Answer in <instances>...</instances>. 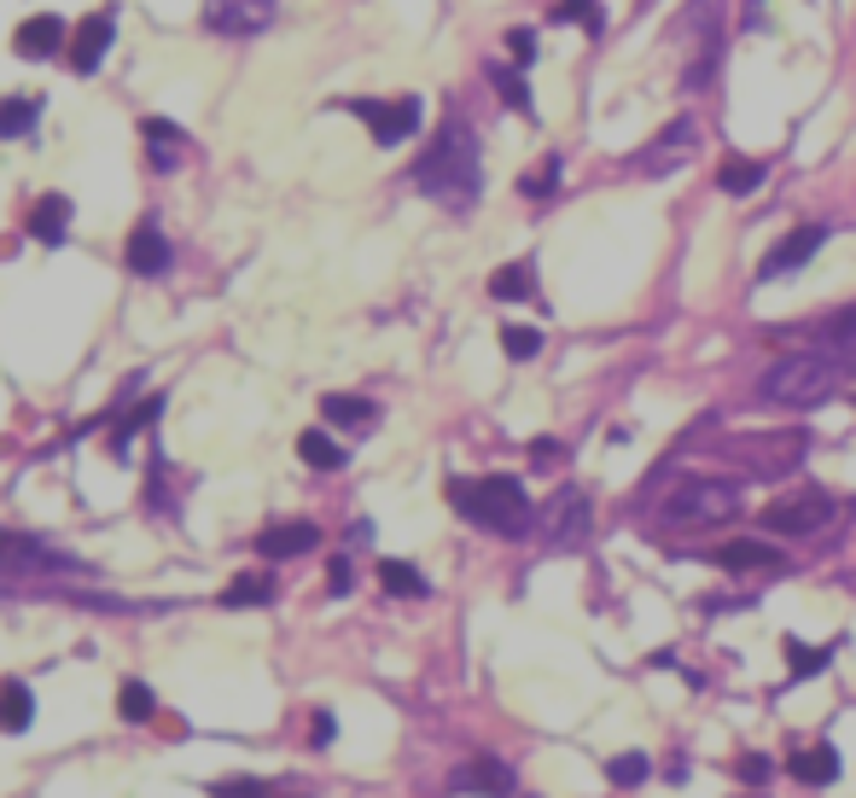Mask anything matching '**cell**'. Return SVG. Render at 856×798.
<instances>
[{
	"label": "cell",
	"mask_w": 856,
	"mask_h": 798,
	"mask_svg": "<svg viewBox=\"0 0 856 798\" xmlns=\"http://www.w3.org/2000/svg\"><path fill=\"white\" fill-rule=\"evenodd\" d=\"M839 373L845 368L827 350H798V356H781V362L758 379V397L775 402V408H821L839 391Z\"/></svg>",
	"instance_id": "277c9868"
},
{
	"label": "cell",
	"mask_w": 856,
	"mask_h": 798,
	"mask_svg": "<svg viewBox=\"0 0 856 798\" xmlns=\"http://www.w3.org/2000/svg\"><path fill=\"white\" fill-rule=\"evenodd\" d=\"M804 449H810V437L804 431H769V437H735L729 444V455L740 460L746 473H758V478H787L798 460H804Z\"/></svg>",
	"instance_id": "8992f818"
},
{
	"label": "cell",
	"mask_w": 856,
	"mask_h": 798,
	"mask_svg": "<svg viewBox=\"0 0 856 798\" xmlns=\"http://www.w3.org/2000/svg\"><path fill=\"white\" fill-rule=\"evenodd\" d=\"M554 175H560V164L548 158V164H542V169L531 175V182H518V187H525V193H548V187H554Z\"/></svg>",
	"instance_id": "f35d334b"
},
{
	"label": "cell",
	"mask_w": 856,
	"mask_h": 798,
	"mask_svg": "<svg viewBox=\"0 0 856 798\" xmlns=\"http://www.w3.org/2000/svg\"><path fill=\"white\" fill-rule=\"evenodd\" d=\"M379 583H385V595H402V601H420L426 595V577L414 572L408 559H379Z\"/></svg>",
	"instance_id": "4316f807"
},
{
	"label": "cell",
	"mask_w": 856,
	"mask_h": 798,
	"mask_svg": "<svg viewBox=\"0 0 856 798\" xmlns=\"http://www.w3.org/2000/svg\"><path fill=\"white\" fill-rule=\"evenodd\" d=\"M542 536H548L554 548H577L588 536V496L583 490H560L542 513Z\"/></svg>",
	"instance_id": "30bf717a"
},
{
	"label": "cell",
	"mask_w": 856,
	"mask_h": 798,
	"mask_svg": "<svg viewBox=\"0 0 856 798\" xmlns=\"http://www.w3.org/2000/svg\"><path fill=\"white\" fill-rule=\"evenodd\" d=\"M507 47H513V59H518V65H531V59H536V36H531V30H513Z\"/></svg>",
	"instance_id": "74e56055"
},
{
	"label": "cell",
	"mask_w": 856,
	"mask_h": 798,
	"mask_svg": "<svg viewBox=\"0 0 856 798\" xmlns=\"http://www.w3.org/2000/svg\"><path fill=\"white\" fill-rule=\"evenodd\" d=\"M309 740H315V746H332V717H327V711H315V729H309Z\"/></svg>",
	"instance_id": "60d3db41"
},
{
	"label": "cell",
	"mask_w": 856,
	"mask_h": 798,
	"mask_svg": "<svg viewBox=\"0 0 856 798\" xmlns=\"http://www.w3.org/2000/svg\"><path fill=\"white\" fill-rule=\"evenodd\" d=\"M489 82H496V94L507 99V106H518V111H531V94H525V82H518L513 70H489Z\"/></svg>",
	"instance_id": "836d02e7"
},
{
	"label": "cell",
	"mask_w": 856,
	"mask_h": 798,
	"mask_svg": "<svg viewBox=\"0 0 856 798\" xmlns=\"http://www.w3.org/2000/svg\"><path fill=\"white\" fill-rule=\"evenodd\" d=\"M315 543H321V531L309 519H292V525H269L263 536H256V554H263V559H298Z\"/></svg>",
	"instance_id": "2e32d148"
},
{
	"label": "cell",
	"mask_w": 856,
	"mask_h": 798,
	"mask_svg": "<svg viewBox=\"0 0 856 798\" xmlns=\"http://www.w3.org/2000/svg\"><path fill=\"white\" fill-rule=\"evenodd\" d=\"M274 601V577L251 572V577H233V588H222V606H269Z\"/></svg>",
	"instance_id": "f1b7e54d"
},
{
	"label": "cell",
	"mask_w": 856,
	"mask_h": 798,
	"mask_svg": "<svg viewBox=\"0 0 856 798\" xmlns=\"http://www.w3.org/2000/svg\"><path fill=\"white\" fill-rule=\"evenodd\" d=\"M111 30H117L111 12H94V18H82V23L70 30V70H76V76L99 70V59H106V47H111Z\"/></svg>",
	"instance_id": "7c38bea8"
},
{
	"label": "cell",
	"mask_w": 856,
	"mask_h": 798,
	"mask_svg": "<svg viewBox=\"0 0 856 798\" xmlns=\"http://www.w3.org/2000/svg\"><path fill=\"white\" fill-rule=\"evenodd\" d=\"M717 565H729V572H781L787 559L769 543H729V548H717Z\"/></svg>",
	"instance_id": "d6986e66"
},
{
	"label": "cell",
	"mask_w": 856,
	"mask_h": 798,
	"mask_svg": "<svg viewBox=\"0 0 856 798\" xmlns=\"http://www.w3.org/2000/svg\"><path fill=\"white\" fill-rule=\"evenodd\" d=\"M821 240H827V227L821 222H810V227H792V234L775 245L769 256H763V269H758V280H781V274H792V269H804L810 256L821 251Z\"/></svg>",
	"instance_id": "8fae6325"
},
{
	"label": "cell",
	"mask_w": 856,
	"mask_h": 798,
	"mask_svg": "<svg viewBox=\"0 0 856 798\" xmlns=\"http://www.w3.org/2000/svg\"><path fill=\"white\" fill-rule=\"evenodd\" d=\"M827 519H834V496L816 490V484H804V490H792V496L763 507V531H775V536H810Z\"/></svg>",
	"instance_id": "52a82bcc"
},
{
	"label": "cell",
	"mask_w": 856,
	"mask_h": 798,
	"mask_svg": "<svg viewBox=\"0 0 856 798\" xmlns=\"http://www.w3.org/2000/svg\"><path fill=\"white\" fill-rule=\"evenodd\" d=\"M449 502L460 519H473L496 536H525L531 525V502H525V484L496 473V478H455L449 484Z\"/></svg>",
	"instance_id": "3957f363"
},
{
	"label": "cell",
	"mask_w": 856,
	"mask_h": 798,
	"mask_svg": "<svg viewBox=\"0 0 856 798\" xmlns=\"http://www.w3.org/2000/svg\"><path fill=\"white\" fill-rule=\"evenodd\" d=\"M12 47H18V59H54L59 47H65V23H59L54 12H36V18L18 23Z\"/></svg>",
	"instance_id": "9a60e30c"
},
{
	"label": "cell",
	"mask_w": 856,
	"mask_h": 798,
	"mask_svg": "<svg viewBox=\"0 0 856 798\" xmlns=\"http://www.w3.org/2000/svg\"><path fill=\"white\" fill-rule=\"evenodd\" d=\"M664 525L670 531H711V525H729L740 513V484L729 478H688L664 496Z\"/></svg>",
	"instance_id": "5b68a950"
},
{
	"label": "cell",
	"mask_w": 856,
	"mask_h": 798,
	"mask_svg": "<svg viewBox=\"0 0 856 798\" xmlns=\"http://www.w3.org/2000/svg\"><path fill=\"white\" fill-rule=\"evenodd\" d=\"M211 798H269V787H263V781H227V787H216Z\"/></svg>",
	"instance_id": "8d00e7d4"
},
{
	"label": "cell",
	"mask_w": 856,
	"mask_h": 798,
	"mask_svg": "<svg viewBox=\"0 0 856 798\" xmlns=\"http://www.w3.org/2000/svg\"><path fill=\"white\" fill-rule=\"evenodd\" d=\"M169 256H175V251H169V240H164L158 222H140L135 234H128V269H135V274H146V280L164 274Z\"/></svg>",
	"instance_id": "e0dca14e"
},
{
	"label": "cell",
	"mask_w": 856,
	"mask_h": 798,
	"mask_svg": "<svg viewBox=\"0 0 856 798\" xmlns=\"http://www.w3.org/2000/svg\"><path fill=\"white\" fill-rule=\"evenodd\" d=\"M350 111L373 128L379 146H402L414 128H420V99H350Z\"/></svg>",
	"instance_id": "9c48e42d"
},
{
	"label": "cell",
	"mask_w": 856,
	"mask_h": 798,
	"mask_svg": "<svg viewBox=\"0 0 856 798\" xmlns=\"http://www.w3.org/2000/svg\"><path fill=\"white\" fill-rule=\"evenodd\" d=\"M117 711L128 717V723H146V717L158 711V700H152V688H146V682H123V693H117Z\"/></svg>",
	"instance_id": "4dcf8cb0"
},
{
	"label": "cell",
	"mask_w": 856,
	"mask_h": 798,
	"mask_svg": "<svg viewBox=\"0 0 856 798\" xmlns=\"http://www.w3.org/2000/svg\"><path fill=\"white\" fill-rule=\"evenodd\" d=\"M740 776L763 787V781H769V763H763V758H746V763H740Z\"/></svg>",
	"instance_id": "b9f144b4"
},
{
	"label": "cell",
	"mask_w": 856,
	"mask_h": 798,
	"mask_svg": "<svg viewBox=\"0 0 856 798\" xmlns=\"http://www.w3.org/2000/svg\"><path fill=\"white\" fill-rule=\"evenodd\" d=\"M502 350L513 356V362H531V356L542 350V332L536 327H502Z\"/></svg>",
	"instance_id": "d6a6232c"
},
{
	"label": "cell",
	"mask_w": 856,
	"mask_h": 798,
	"mask_svg": "<svg viewBox=\"0 0 856 798\" xmlns=\"http://www.w3.org/2000/svg\"><path fill=\"white\" fill-rule=\"evenodd\" d=\"M414 187L426 198H437L444 211H473L478 193H484V152H478V135L466 128L460 117H449L437 128V140L420 152V164H414Z\"/></svg>",
	"instance_id": "7a4b0ae2"
},
{
	"label": "cell",
	"mask_w": 856,
	"mask_h": 798,
	"mask_svg": "<svg viewBox=\"0 0 856 798\" xmlns=\"http://www.w3.org/2000/svg\"><path fill=\"white\" fill-rule=\"evenodd\" d=\"M489 292H496V298H531L536 292V274L525 263H507V269L489 274Z\"/></svg>",
	"instance_id": "f546056e"
},
{
	"label": "cell",
	"mask_w": 856,
	"mask_h": 798,
	"mask_svg": "<svg viewBox=\"0 0 856 798\" xmlns=\"http://www.w3.org/2000/svg\"><path fill=\"white\" fill-rule=\"evenodd\" d=\"M531 455H536V467H554V460H560V449H554V437H542V444H536Z\"/></svg>",
	"instance_id": "7bdbcfd3"
},
{
	"label": "cell",
	"mask_w": 856,
	"mask_h": 798,
	"mask_svg": "<svg viewBox=\"0 0 856 798\" xmlns=\"http://www.w3.org/2000/svg\"><path fill=\"white\" fill-rule=\"evenodd\" d=\"M792 776H798L804 787H827V781L839 776V752H834V746H810V752L792 758Z\"/></svg>",
	"instance_id": "cb8c5ba5"
},
{
	"label": "cell",
	"mask_w": 856,
	"mask_h": 798,
	"mask_svg": "<svg viewBox=\"0 0 856 798\" xmlns=\"http://www.w3.org/2000/svg\"><path fill=\"white\" fill-rule=\"evenodd\" d=\"M455 792H478V798H513V769L502 758H473V763H460L455 776H449Z\"/></svg>",
	"instance_id": "5bb4252c"
},
{
	"label": "cell",
	"mask_w": 856,
	"mask_h": 798,
	"mask_svg": "<svg viewBox=\"0 0 856 798\" xmlns=\"http://www.w3.org/2000/svg\"><path fill=\"white\" fill-rule=\"evenodd\" d=\"M94 565H82L76 554L54 548L47 536H23V531H0V595L7 601H88L123 612L128 601H111L94 588Z\"/></svg>",
	"instance_id": "6da1fadb"
},
{
	"label": "cell",
	"mask_w": 856,
	"mask_h": 798,
	"mask_svg": "<svg viewBox=\"0 0 856 798\" xmlns=\"http://www.w3.org/2000/svg\"><path fill=\"white\" fill-rule=\"evenodd\" d=\"M36 723V693L23 682H0V729L7 734H23Z\"/></svg>",
	"instance_id": "ffe728a7"
},
{
	"label": "cell",
	"mask_w": 856,
	"mask_h": 798,
	"mask_svg": "<svg viewBox=\"0 0 856 798\" xmlns=\"http://www.w3.org/2000/svg\"><path fill=\"white\" fill-rule=\"evenodd\" d=\"M298 455H303L315 473H339L344 460H350V455H344V444H332L327 431H303V437H298Z\"/></svg>",
	"instance_id": "d4e9b609"
},
{
	"label": "cell",
	"mask_w": 856,
	"mask_h": 798,
	"mask_svg": "<svg viewBox=\"0 0 856 798\" xmlns=\"http://www.w3.org/2000/svg\"><path fill=\"white\" fill-rule=\"evenodd\" d=\"M30 234L41 240V245H65V234H70V198L65 193H47V198H36L30 204Z\"/></svg>",
	"instance_id": "ac0fdd59"
},
{
	"label": "cell",
	"mask_w": 856,
	"mask_h": 798,
	"mask_svg": "<svg viewBox=\"0 0 856 798\" xmlns=\"http://www.w3.org/2000/svg\"><path fill=\"white\" fill-rule=\"evenodd\" d=\"M554 12H560V18H577V23H588V30H601V12H594V0H560Z\"/></svg>",
	"instance_id": "d590c367"
},
{
	"label": "cell",
	"mask_w": 856,
	"mask_h": 798,
	"mask_svg": "<svg viewBox=\"0 0 856 798\" xmlns=\"http://www.w3.org/2000/svg\"><path fill=\"white\" fill-rule=\"evenodd\" d=\"M274 0H204V30L222 36V41H251V36H263L269 23H274Z\"/></svg>",
	"instance_id": "ba28073f"
},
{
	"label": "cell",
	"mask_w": 856,
	"mask_h": 798,
	"mask_svg": "<svg viewBox=\"0 0 856 798\" xmlns=\"http://www.w3.org/2000/svg\"><path fill=\"white\" fill-rule=\"evenodd\" d=\"M821 339H827V356H834L845 373H856V309H839V315L827 321Z\"/></svg>",
	"instance_id": "7402d4cb"
},
{
	"label": "cell",
	"mask_w": 856,
	"mask_h": 798,
	"mask_svg": "<svg viewBox=\"0 0 856 798\" xmlns=\"http://www.w3.org/2000/svg\"><path fill=\"white\" fill-rule=\"evenodd\" d=\"M36 123H41V99H30V94L0 99V140H23Z\"/></svg>",
	"instance_id": "44dd1931"
},
{
	"label": "cell",
	"mask_w": 856,
	"mask_h": 798,
	"mask_svg": "<svg viewBox=\"0 0 856 798\" xmlns=\"http://www.w3.org/2000/svg\"><path fill=\"white\" fill-rule=\"evenodd\" d=\"M787 659H792V671H798V677H816L821 664H827L821 648H798V641H787Z\"/></svg>",
	"instance_id": "e575fe53"
},
{
	"label": "cell",
	"mask_w": 856,
	"mask_h": 798,
	"mask_svg": "<svg viewBox=\"0 0 856 798\" xmlns=\"http://www.w3.org/2000/svg\"><path fill=\"white\" fill-rule=\"evenodd\" d=\"M646 769H653V763H646V752H624V758L606 763V781H612V787H641Z\"/></svg>",
	"instance_id": "1f68e13d"
},
{
	"label": "cell",
	"mask_w": 856,
	"mask_h": 798,
	"mask_svg": "<svg viewBox=\"0 0 856 798\" xmlns=\"http://www.w3.org/2000/svg\"><path fill=\"white\" fill-rule=\"evenodd\" d=\"M140 135L152 140V169H169L175 164V152H181V128L169 117H146L140 123Z\"/></svg>",
	"instance_id": "484cf974"
},
{
	"label": "cell",
	"mask_w": 856,
	"mask_h": 798,
	"mask_svg": "<svg viewBox=\"0 0 856 798\" xmlns=\"http://www.w3.org/2000/svg\"><path fill=\"white\" fill-rule=\"evenodd\" d=\"M693 146H699V128L682 117V123H670L664 135H659L653 146L641 152V158H635V169H646V175H659V169H677V164H688V158H693Z\"/></svg>",
	"instance_id": "4fadbf2b"
},
{
	"label": "cell",
	"mask_w": 856,
	"mask_h": 798,
	"mask_svg": "<svg viewBox=\"0 0 856 798\" xmlns=\"http://www.w3.org/2000/svg\"><path fill=\"white\" fill-rule=\"evenodd\" d=\"M763 175H769L763 164H751V158H729V164L717 169V187L740 198V193H758V187H763Z\"/></svg>",
	"instance_id": "83f0119b"
},
{
	"label": "cell",
	"mask_w": 856,
	"mask_h": 798,
	"mask_svg": "<svg viewBox=\"0 0 856 798\" xmlns=\"http://www.w3.org/2000/svg\"><path fill=\"white\" fill-rule=\"evenodd\" d=\"M321 415H327L332 426H344V431H368V426L379 420V408H373L368 397H327Z\"/></svg>",
	"instance_id": "603a6c76"
},
{
	"label": "cell",
	"mask_w": 856,
	"mask_h": 798,
	"mask_svg": "<svg viewBox=\"0 0 856 798\" xmlns=\"http://www.w3.org/2000/svg\"><path fill=\"white\" fill-rule=\"evenodd\" d=\"M327 588H332V595H350V559H332V572H327Z\"/></svg>",
	"instance_id": "ab89813d"
}]
</instances>
